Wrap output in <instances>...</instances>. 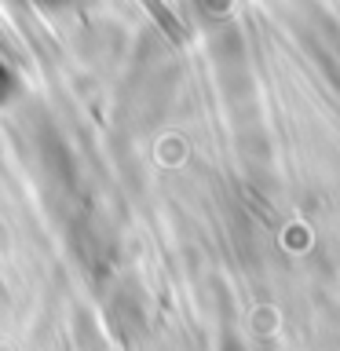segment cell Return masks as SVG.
Segmentation results:
<instances>
[{
    "instance_id": "obj_1",
    "label": "cell",
    "mask_w": 340,
    "mask_h": 351,
    "mask_svg": "<svg viewBox=\"0 0 340 351\" xmlns=\"http://www.w3.org/2000/svg\"><path fill=\"white\" fill-rule=\"evenodd\" d=\"M11 92H15V73H11V66L0 59V103H8Z\"/></svg>"
},
{
    "instance_id": "obj_2",
    "label": "cell",
    "mask_w": 340,
    "mask_h": 351,
    "mask_svg": "<svg viewBox=\"0 0 340 351\" xmlns=\"http://www.w3.org/2000/svg\"><path fill=\"white\" fill-rule=\"evenodd\" d=\"M40 4H70V0H40Z\"/></svg>"
}]
</instances>
